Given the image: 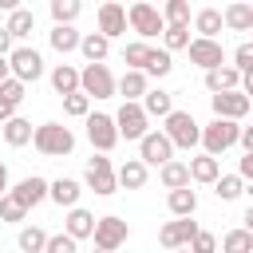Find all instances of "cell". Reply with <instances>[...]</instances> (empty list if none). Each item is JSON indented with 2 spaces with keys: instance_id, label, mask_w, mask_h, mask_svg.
Returning a JSON list of instances; mask_svg holds the SVG:
<instances>
[{
  "instance_id": "cell-1",
  "label": "cell",
  "mask_w": 253,
  "mask_h": 253,
  "mask_svg": "<svg viewBox=\"0 0 253 253\" xmlns=\"http://www.w3.org/2000/svg\"><path fill=\"white\" fill-rule=\"evenodd\" d=\"M32 142H36V150L47 154V158H63V154L75 150V134H71V126H63V123H40V126L32 130Z\"/></svg>"
},
{
  "instance_id": "cell-2",
  "label": "cell",
  "mask_w": 253,
  "mask_h": 253,
  "mask_svg": "<svg viewBox=\"0 0 253 253\" xmlns=\"http://www.w3.org/2000/svg\"><path fill=\"white\" fill-rule=\"evenodd\" d=\"M162 134H166V142L178 150H190V146H198V138H202V126H198V119L190 115V111H170L166 119H162Z\"/></svg>"
},
{
  "instance_id": "cell-3",
  "label": "cell",
  "mask_w": 253,
  "mask_h": 253,
  "mask_svg": "<svg viewBox=\"0 0 253 253\" xmlns=\"http://www.w3.org/2000/svg\"><path fill=\"white\" fill-rule=\"evenodd\" d=\"M126 28H130V32H138V40H142V43L166 32L162 12H158L154 4H146V0H138V4H130V8H126Z\"/></svg>"
},
{
  "instance_id": "cell-4",
  "label": "cell",
  "mask_w": 253,
  "mask_h": 253,
  "mask_svg": "<svg viewBox=\"0 0 253 253\" xmlns=\"http://www.w3.org/2000/svg\"><path fill=\"white\" fill-rule=\"evenodd\" d=\"M237 134H241V123H229V119H213L210 126H202V146H206V154L210 158H217V154H225L229 146H237Z\"/></svg>"
},
{
  "instance_id": "cell-5",
  "label": "cell",
  "mask_w": 253,
  "mask_h": 253,
  "mask_svg": "<svg viewBox=\"0 0 253 253\" xmlns=\"http://www.w3.org/2000/svg\"><path fill=\"white\" fill-rule=\"evenodd\" d=\"M83 182H87V190H95L99 198H111V194L119 190V182H115V166H111L107 154H91V158H87V166H83Z\"/></svg>"
},
{
  "instance_id": "cell-6",
  "label": "cell",
  "mask_w": 253,
  "mask_h": 253,
  "mask_svg": "<svg viewBox=\"0 0 253 253\" xmlns=\"http://www.w3.org/2000/svg\"><path fill=\"white\" fill-rule=\"evenodd\" d=\"M91 237H95V249H103V253H115L119 245H126V237H130V225H126L119 213H107V217H95V229H91Z\"/></svg>"
},
{
  "instance_id": "cell-7",
  "label": "cell",
  "mask_w": 253,
  "mask_h": 253,
  "mask_svg": "<svg viewBox=\"0 0 253 253\" xmlns=\"http://www.w3.org/2000/svg\"><path fill=\"white\" fill-rule=\"evenodd\" d=\"M8 71H12V79H20V83L28 87V83H36V79L43 75V55H40L36 47L20 43V47H12V55H8Z\"/></svg>"
},
{
  "instance_id": "cell-8",
  "label": "cell",
  "mask_w": 253,
  "mask_h": 253,
  "mask_svg": "<svg viewBox=\"0 0 253 253\" xmlns=\"http://www.w3.org/2000/svg\"><path fill=\"white\" fill-rule=\"evenodd\" d=\"M79 95L87 99H111L115 95V75L107 63H87L79 71Z\"/></svg>"
},
{
  "instance_id": "cell-9",
  "label": "cell",
  "mask_w": 253,
  "mask_h": 253,
  "mask_svg": "<svg viewBox=\"0 0 253 253\" xmlns=\"http://www.w3.org/2000/svg\"><path fill=\"white\" fill-rule=\"evenodd\" d=\"M111 119H115L119 138H130V142H138V138L150 130V119L142 115V107H138V103H123V107H119Z\"/></svg>"
},
{
  "instance_id": "cell-10",
  "label": "cell",
  "mask_w": 253,
  "mask_h": 253,
  "mask_svg": "<svg viewBox=\"0 0 253 253\" xmlns=\"http://www.w3.org/2000/svg\"><path fill=\"white\" fill-rule=\"evenodd\" d=\"M210 107H213V119H229V123H241L253 107V99L245 91H221V95H210Z\"/></svg>"
},
{
  "instance_id": "cell-11",
  "label": "cell",
  "mask_w": 253,
  "mask_h": 253,
  "mask_svg": "<svg viewBox=\"0 0 253 253\" xmlns=\"http://www.w3.org/2000/svg\"><path fill=\"white\" fill-rule=\"evenodd\" d=\"M174 158V146L166 142V134L162 130H146L142 138H138V162L150 170V166H166Z\"/></svg>"
},
{
  "instance_id": "cell-12",
  "label": "cell",
  "mask_w": 253,
  "mask_h": 253,
  "mask_svg": "<svg viewBox=\"0 0 253 253\" xmlns=\"http://www.w3.org/2000/svg\"><path fill=\"white\" fill-rule=\"evenodd\" d=\"M198 229H202V225H198L194 217H174V221H166V225L158 229V245L170 249V253H174V249H186Z\"/></svg>"
},
{
  "instance_id": "cell-13",
  "label": "cell",
  "mask_w": 253,
  "mask_h": 253,
  "mask_svg": "<svg viewBox=\"0 0 253 253\" xmlns=\"http://www.w3.org/2000/svg\"><path fill=\"white\" fill-rule=\"evenodd\" d=\"M186 51H190V63H198L202 71H213V67H221L225 63V47L217 43V40H190L186 43Z\"/></svg>"
},
{
  "instance_id": "cell-14",
  "label": "cell",
  "mask_w": 253,
  "mask_h": 253,
  "mask_svg": "<svg viewBox=\"0 0 253 253\" xmlns=\"http://www.w3.org/2000/svg\"><path fill=\"white\" fill-rule=\"evenodd\" d=\"M87 138H91V146L99 150V154H107L115 142H119V130H115V119L111 115H87Z\"/></svg>"
},
{
  "instance_id": "cell-15",
  "label": "cell",
  "mask_w": 253,
  "mask_h": 253,
  "mask_svg": "<svg viewBox=\"0 0 253 253\" xmlns=\"http://www.w3.org/2000/svg\"><path fill=\"white\" fill-rule=\"evenodd\" d=\"M8 198H12V202H20L24 210H32V206H40V202L47 198V178L28 174V178H20L16 186H8Z\"/></svg>"
},
{
  "instance_id": "cell-16",
  "label": "cell",
  "mask_w": 253,
  "mask_h": 253,
  "mask_svg": "<svg viewBox=\"0 0 253 253\" xmlns=\"http://www.w3.org/2000/svg\"><path fill=\"white\" fill-rule=\"evenodd\" d=\"M99 36L111 43L115 36H126V8L123 4H115V0H107V4H99Z\"/></svg>"
},
{
  "instance_id": "cell-17",
  "label": "cell",
  "mask_w": 253,
  "mask_h": 253,
  "mask_svg": "<svg viewBox=\"0 0 253 253\" xmlns=\"http://www.w3.org/2000/svg\"><path fill=\"white\" fill-rule=\"evenodd\" d=\"M241 71H233L229 63H221V67H213V71H206V91L210 95H221V91H241Z\"/></svg>"
},
{
  "instance_id": "cell-18",
  "label": "cell",
  "mask_w": 253,
  "mask_h": 253,
  "mask_svg": "<svg viewBox=\"0 0 253 253\" xmlns=\"http://www.w3.org/2000/svg\"><path fill=\"white\" fill-rule=\"evenodd\" d=\"M79 194H83V186H79L75 178H55V182H47V198H51L59 210H75V206H79Z\"/></svg>"
},
{
  "instance_id": "cell-19",
  "label": "cell",
  "mask_w": 253,
  "mask_h": 253,
  "mask_svg": "<svg viewBox=\"0 0 253 253\" xmlns=\"http://www.w3.org/2000/svg\"><path fill=\"white\" fill-rule=\"evenodd\" d=\"M91 229H95V213H91V210H83V206L67 210V217H63V233H67L71 241H83V237H91Z\"/></svg>"
},
{
  "instance_id": "cell-20",
  "label": "cell",
  "mask_w": 253,
  "mask_h": 253,
  "mask_svg": "<svg viewBox=\"0 0 253 253\" xmlns=\"http://www.w3.org/2000/svg\"><path fill=\"white\" fill-rule=\"evenodd\" d=\"M4 32H8V40H28V36L36 32V12H32V8H16V12H8Z\"/></svg>"
},
{
  "instance_id": "cell-21",
  "label": "cell",
  "mask_w": 253,
  "mask_h": 253,
  "mask_svg": "<svg viewBox=\"0 0 253 253\" xmlns=\"http://www.w3.org/2000/svg\"><path fill=\"white\" fill-rule=\"evenodd\" d=\"M115 91L123 95V103H142V95L150 87H146V75L142 71H123V79H115Z\"/></svg>"
},
{
  "instance_id": "cell-22",
  "label": "cell",
  "mask_w": 253,
  "mask_h": 253,
  "mask_svg": "<svg viewBox=\"0 0 253 253\" xmlns=\"http://www.w3.org/2000/svg\"><path fill=\"white\" fill-rule=\"evenodd\" d=\"M221 28H229V32H249V28H253V4H245V0L229 4V8L221 12Z\"/></svg>"
},
{
  "instance_id": "cell-23",
  "label": "cell",
  "mask_w": 253,
  "mask_h": 253,
  "mask_svg": "<svg viewBox=\"0 0 253 253\" xmlns=\"http://www.w3.org/2000/svg\"><path fill=\"white\" fill-rule=\"evenodd\" d=\"M186 170H190V182H206V186H213L217 174H221V162L210 158V154H198V158L186 162Z\"/></svg>"
},
{
  "instance_id": "cell-24",
  "label": "cell",
  "mask_w": 253,
  "mask_h": 253,
  "mask_svg": "<svg viewBox=\"0 0 253 253\" xmlns=\"http://www.w3.org/2000/svg\"><path fill=\"white\" fill-rule=\"evenodd\" d=\"M194 32H198V40H217V32H221V8H198L194 12Z\"/></svg>"
},
{
  "instance_id": "cell-25",
  "label": "cell",
  "mask_w": 253,
  "mask_h": 253,
  "mask_svg": "<svg viewBox=\"0 0 253 253\" xmlns=\"http://www.w3.org/2000/svg\"><path fill=\"white\" fill-rule=\"evenodd\" d=\"M138 107H142L146 119H166V115L174 111V95H170V91H146Z\"/></svg>"
},
{
  "instance_id": "cell-26",
  "label": "cell",
  "mask_w": 253,
  "mask_h": 253,
  "mask_svg": "<svg viewBox=\"0 0 253 253\" xmlns=\"http://www.w3.org/2000/svg\"><path fill=\"white\" fill-rule=\"evenodd\" d=\"M146 174H150V170H146L138 158H126V162L115 170V182L126 186V190H142V186H146Z\"/></svg>"
},
{
  "instance_id": "cell-27",
  "label": "cell",
  "mask_w": 253,
  "mask_h": 253,
  "mask_svg": "<svg viewBox=\"0 0 253 253\" xmlns=\"http://www.w3.org/2000/svg\"><path fill=\"white\" fill-rule=\"evenodd\" d=\"M0 130H4V142H8V146H28V142H32V130H36V126H32L28 119L12 115L8 123H0Z\"/></svg>"
},
{
  "instance_id": "cell-28",
  "label": "cell",
  "mask_w": 253,
  "mask_h": 253,
  "mask_svg": "<svg viewBox=\"0 0 253 253\" xmlns=\"http://www.w3.org/2000/svg\"><path fill=\"white\" fill-rule=\"evenodd\" d=\"M166 206H170V213H174V217H194V210H198V194H194L190 186L170 190V194H166Z\"/></svg>"
},
{
  "instance_id": "cell-29",
  "label": "cell",
  "mask_w": 253,
  "mask_h": 253,
  "mask_svg": "<svg viewBox=\"0 0 253 253\" xmlns=\"http://www.w3.org/2000/svg\"><path fill=\"white\" fill-rule=\"evenodd\" d=\"M51 87H55L59 99L71 95V91H79V71H75L71 63H55V67H51Z\"/></svg>"
},
{
  "instance_id": "cell-30",
  "label": "cell",
  "mask_w": 253,
  "mask_h": 253,
  "mask_svg": "<svg viewBox=\"0 0 253 253\" xmlns=\"http://www.w3.org/2000/svg\"><path fill=\"white\" fill-rule=\"evenodd\" d=\"M158 178H162L166 190H182V186H190V170H186V162H178V158H170L166 166H158Z\"/></svg>"
},
{
  "instance_id": "cell-31",
  "label": "cell",
  "mask_w": 253,
  "mask_h": 253,
  "mask_svg": "<svg viewBox=\"0 0 253 253\" xmlns=\"http://www.w3.org/2000/svg\"><path fill=\"white\" fill-rule=\"evenodd\" d=\"M51 20H55V28H71L75 20H79V12H83V4L79 0H51Z\"/></svg>"
},
{
  "instance_id": "cell-32",
  "label": "cell",
  "mask_w": 253,
  "mask_h": 253,
  "mask_svg": "<svg viewBox=\"0 0 253 253\" xmlns=\"http://www.w3.org/2000/svg\"><path fill=\"white\" fill-rule=\"evenodd\" d=\"M79 51L87 55V63H103L107 51H111V43H107L99 32H87V36H79Z\"/></svg>"
},
{
  "instance_id": "cell-33",
  "label": "cell",
  "mask_w": 253,
  "mask_h": 253,
  "mask_svg": "<svg viewBox=\"0 0 253 253\" xmlns=\"http://www.w3.org/2000/svg\"><path fill=\"white\" fill-rule=\"evenodd\" d=\"M158 12H162L166 28H190V4L186 0H166V8H158Z\"/></svg>"
},
{
  "instance_id": "cell-34",
  "label": "cell",
  "mask_w": 253,
  "mask_h": 253,
  "mask_svg": "<svg viewBox=\"0 0 253 253\" xmlns=\"http://www.w3.org/2000/svg\"><path fill=\"white\" fill-rule=\"evenodd\" d=\"M47 43H51L59 55L79 51V32H75V24H71V28H51V32H47Z\"/></svg>"
},
{
  "instance_id": "cell-35",
  "label": "cell",
  "mask_w": 253,
  "mask_h": 253,
  "mask_svg": "<svg viewBox=\"0 0 253 253\" xmlns=\"http://www.w3.org/2000/svg\"><path fill=\"white\" fill-rule=\"evenodd\" d=\"M16 245H20V253H43L47 233H43L40 225H24V229L16 233Z\"/></svg>"
},
{
  "instance_id": "cell-36",
  "label": "cell",
  "mask_w": 253,
  "mask_h": 253,
  "mask_svg": "<svg viewBox=\"0 0 253 253\" xmlns=\"http://www.w3.org/2000/svg\"><path fill=\"white\" fill-rule=\"evenodd\" d=\"M213 194H217L221 202H237V198L245 194V182H241L237 174H217V182H213Z\"/></svg>"
},
{
  "instance_id": "cell-37",
  "label": "cell",
  "mask_w": 253,
  "mask_h": 253,
  "mask_svg": "<svg viewBox=\"0 0 253 253\" xmlns=\"http://www.w3.org/2000/svg\"><path fill=\"white\" fill-rule=\"evenodd\" d=\"M221 253H253V233L249 229H229L225 237H221Z\"/></svg>"
},
{
  "instance_id": "cell-38",
  "label": "cell",
  "mask_w": 253,
  "mask_h": 253,
  "mask_svg": "<svg viewBox=\"0 0 253 253\" xmlns=\"http://www.w3.org/2000/svg\"><path fill=\"white\" fill-rule=\"evenodd\" d=\"M170 71H174V59H170L166 51L150 47V51H146V63H142V75H158V79H162V75H170Z\"/></svg>"
},
{
  "instance_id": "cell-39",
  "label": "cell",
  "mask_w": 253,
  "mask_h": 253,
  "mask_svg": "<svg viewBox=\"0 0 253 253\" xmlns=\"http://www.w3.org/2000/svg\"><path fill=\"white\" fill-rule=\"evenodd\" d=\"M146 51H150V43H142V40L126 43V47H123V63H126V71H142V63H146Z\"/></svg>"
},
{
  "instance_id": "cell-40",
  "label": "cell",
  "mask_w": 253,
  "mask_h": 253,
  "mask_svg": "<svg viewBox=\"0 0 253 253\" xmlns=\"http://www.w3.org/2000/svg\"><path fill=\"white\" fill-rule=\"evenodd\" d=\"M63 111H67L71 119H87V115H91V99L79 95V91H71V95H63Z\"/></svg>"
},
{
  "instance_id": "cell-41",
  "label": "cell",
  "mask_w": 253,
  "mask_h": 253,
  "mask_svg": "<svg viewBox=\"0 0 253 253\" xmlns=\"http://www.w3.org/2000/svg\"><path fill=\"white\" fill-rule=\"evenodd\" d=\"M233 71H241V75H249L253 71V43L245 40V43H237V51H233V63H229Z\"/></svg>"
},
{
  "instance_id": "cell-42",
  "label": "cell",
  "mask_w": 253,
  "mask_h": 253,
  "mask_svg": "<svg viewBox=\"0 0 253 253\" xmlns=\"http://www.w3.org/2000/svg\"><path fill=\"white\" fill-rule=\"evenodd\" d=\"M24 217H28V210H24L20 202H12V198L4 194V198H0V221H8V225H16V221H24Z\"/></svg>"
},
{
  "instance_id": "cell-43",
  "label": "cell",
  "mask_w": 253,
  "mask_h": 253,
  "mask_svg": "<svg viewBox=\"0 0 253 253\" xmlns=\"http://www.w3.org/2000/svg\"><path fill=\"white\" fill-rule=\"evenodd\" d=\"M162 40H166V47H162V51L170 55V51H178V47H186V43H190V28H166V32H162Z\"/></svg>"
},
{
  "instance_id": "cell-44",
  "label": "cell",
  "mask_w": 253,
  "mask_h": 253,
  "mask_svg": "<svg viewBox=\"0 0 253 253\" xmlns=\"http://www.w3.org/2000/svg\"><path fill=\"white\" fill-rule=\"evenodd\" d=\"M24 95H28V87H24L20 79H4V83H0V99H8L12 107H20V103H24Z\"/></svg>"
},
{
  "instance_id": "cell-45",
  "label": "cell",
  "mask_w": 253,
  "mask_h": 253,
  "mask_svg": "<svg viewBox=\"0 0 253 253\" xmlns=\"http://www.w3.org/2000/svg\"><path fill=\"white\" fill-rule=\"evenodd\" d=\"M186 249H190V253H217V237H213L210 229H198L194 241H190Z\"/></svg>"
},
{
  "instance_id": "cell-46",
  "label": "cell",
  "mask_w": 253,
  "mask_h": 253,
  "mask_svg": "<svg viewBox=\"0 0 253 253\" xmlns=\"http://www.w3.org/2000/svg\"><path fill=\"white\" fill-rule=\"evenodd\" d=\"M43 253H79V249H75V241H71L67 233H47V245H43Z\"/></svg>"
},
{
  "instance_id": "cell-47",
  "label": "cell",
  "mask_w": 253,
  "mask_h": 253,
  "mask_svg": "<svg viewBox=\"0 0 253 253\" xmlns=\"http://www.w3.org/2000/svg\"><path fill=\"white\" fill-rule=\"evenodd\" d=\"M237 178H241V182L253 178V154H241V162H237Z\"/></svg>"
},
{
  "instance_id": "cell-48",
  "label": "cell",
  "mask_w": 253,
  "mask_h": 253,
  "mask_svg": "<svg viewBox=\"0 0 253 253\" xmlns=\"http://www.w3.org/2000/svg\"><path fill=\"white\" fill-rule=\"evenodd\" d=\"M8 55H12V40H8V32L0 24V59H8Z\"/></svg>"
},
{
  "instance_id": "cell-49",
  "label": "cell",
  "mask_w": 253,
  "mask_h": 253,
  "mask_svg": "<svg viewBox=\"0 0 253 253\" xmlns=\"http://www.w3.org/2000/svg\"><path fill=\"white\" fill-rule=\"evenodd\" d=\"M12 115H16V107H12V103H8V99H0V123H8V119H12Z\"/></svg>"
},
{
  "instance_id": "cell-50",
  "label": "cell",
  "mask_w": 253,
  "mask_h": 253,
  "mask_svg": "<svg viewBox=\"0 0 253 253\" xmlns=\"http://www.w3.org/2000/svg\"><path fill=\"white\" fill-rule=\"evenodd\" d=\"M4 194H8V166L0 162V198H4Z\"/></svg>"
},
{
  "instance_id": "cell-51",
  "label": "cell",
  "mask_w": 253,
  "mask_h": 253,
  "mask_svg": "<svg viewBox=\"0 0 253 253\" xmlns=\"http://www.w3.org/2000/svg\"><path fill=\"white\" fill-rule=\"evenodd\" d=\"M4 79H12V71H8V59H0V83Z\"/></svg>"
},
{
  "instance_id": "cell-52",
  "label": "cell",
  "mask_w": 253,
  "mask_h": 253,
  "mask_svg": "<svg viewBox=\"0 0 253 253\" xmlns=\"http://www.w3.org/2000/svg\"><path fill=\"white\" fill-rule=\"evenodd\" d=\"M174 253H190V249H174Z\"/></svg>"
},
{
  "instance_id": "cell-53",
  "label": "cell",
  "mask_w": 253,
  "mask_h": 253,
  "mask_svg": "<svg viewBox=\"0 0 253 253\" xmlns=\"http://www.w3.org/2000/svg\"><path fill=\"white\" fill-rule=\"evenodd\" d=\"M91 253H103V249H91Z\"/></svg>"
}]
</instances>
